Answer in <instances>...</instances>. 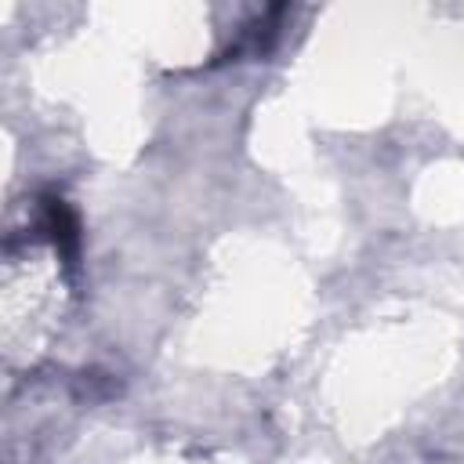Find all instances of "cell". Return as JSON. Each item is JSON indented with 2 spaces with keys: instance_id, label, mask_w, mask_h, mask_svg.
Instances as JSON below:
<instances>
[{
  "instance_id": "obj_1",
  "label": "cell",
  "mask_w": 464,
  "mask_h": 464,
  "mask_svg": "<svg viewBox=\"0 0 464 464\" xmlns=\"http://www.w3.org/2000/svg\"><path fill=\"white\" fill-rule=\"evenodd\" d=\"M40 232L58 250V257L69 268H76V261H80V221H76L72 207L54 192L40 196Z\"/></svg>"
}]
</instances>
